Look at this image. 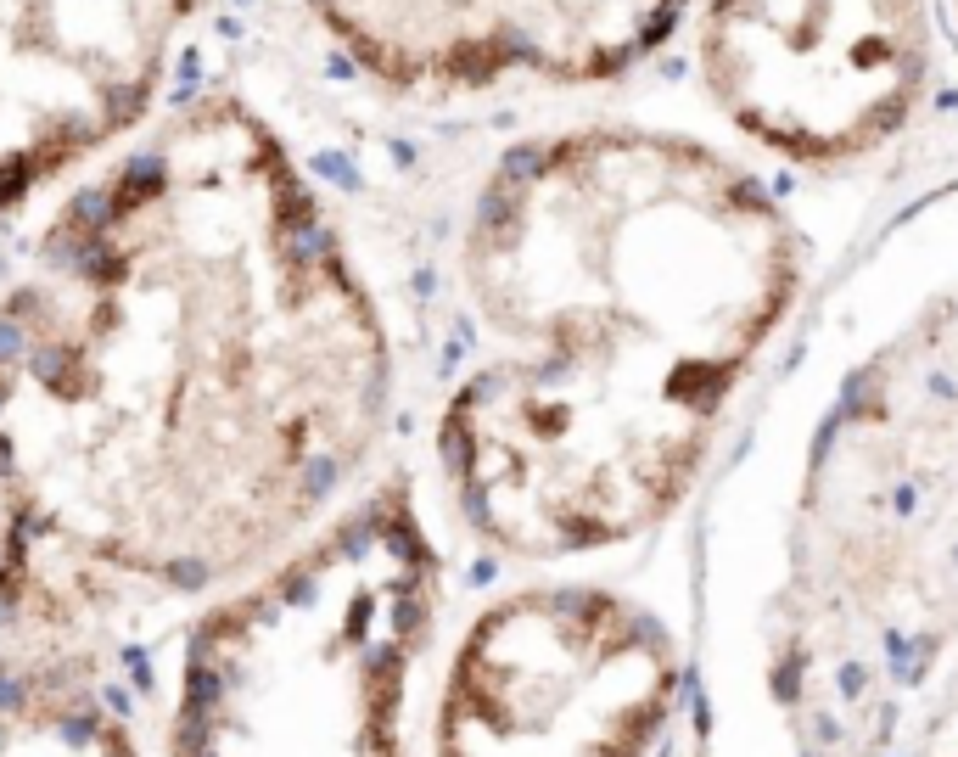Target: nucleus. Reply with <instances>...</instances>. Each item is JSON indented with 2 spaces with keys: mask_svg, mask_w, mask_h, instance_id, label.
<instances>
[{
  "mask_svg": "<svg viewBox=\"0 0 958 757\" xmlns=\"http://www.w3.org/2000/svg\"><path fill=\"white\" fill-rule=\"evenodd\" d=\"M740 662L774 757H958V298L841 399Z\"/></svg>",
  "mask_w": 958,
  "mask_h": 757,
  "instance_id": "nucleus-3",
  "label": "nucleus"
},
{
  "mask_svg": "<svg viewBox=\"0 0 958 757\" xmlns=\"http://www.w3.org/2000/svg\"><path fill=\"white\" fill-rule=\"evenodd\" d=\"M320 40L387 96L606 85L656 51L684 0H303Z\"/></svg>",
  "mask_w": 958,
  "mask_h": 757,
  "instance_id": "nucleus-8",
  "label": "nucleus"
},
{
  "mask_svg": "<svg viewBox=\"0 0 958 757\" xmlns=\"http://www.w3.org/2000/svg\"><path fill=\"white\" fill-rule=\"evenodd\" d=\"M449 556L409 472L174 634L163 757H415V696L443 634Z\"/></svg>",
  "mask_w": 958,
  "mask_h": 757,
  "instance_id": "nucleus-4",
  "label": "nucleus"
},
{
  "mask_svg": "<svg viewBox=\"0 0 958 757\" xmlns=\"http://www.w3.org/2000/svg\"><path fill=\"white\" fill-rule=\"evenodd\" d=\"M398 343L348 225L241 90L169 101L0 286V634L202 606L365 488Z\"/></svg>",
  "mask_w": 958,
  "mask_h": 757,
  "instance_id": "nucleus-1",
  "label": "nucleus"
},
{
  "mask_svg": "<svg viewBox=\"0 0 958 757\" xmlns=\"http://www.w3.org/2000/svg\"><path fill=\"white\" fill-rule=\"evenodd\" d=\"M684 657L645 600L538 578L460 623L437 668L432 757H656Z\"/></svg>",
  "mask_w": 958,
  "mask_h": 757,
  "instance_id": "nucleus-5",
  "label": "nucleus"
},
{
  "mask_svg": "<svg viewBox=\"0 0 958 757\" xmlns=\"http://www.w3.org/2000/svg\"><path fill=\"white\" fill-rule=\"evenodd\" d=\"M208 0H0V219L57 202L169 101Z\"/></svg>",
  "mask_w": 958,
  "mask_h": 757,
  "instance_id": "nucleus-7",
  "label": "nucleus"
},
{
  "mask_svg": "<svg viewBox=\"0 0 958 757\" xmlns=\"http://www.w3.org/2000/svg\"><path fill=\"white\" fill-rule=\"evenodd\" d=\"M0 757H146L101 640L0 634Z\"/></svg>",
  "mask_w": 958,
  "mask_h": 757,
  "instance_id": "nucleus-9",
  "label": "nucleus"
},
{
  "mask_svg": "<svg viewBox=\"0 0 958 757\" xmlns=\"http://www.w3.org/2000/svg\"><path fill=\"white\" fill-rule=\"evenodd\" d=\"M802 270L785 208L695 135L510 146L454 236L477 359L437 404L432 460L460 528L538 567L656 533Z\"/></svg>",
  "mask_w": 958,
  "mask_h": 757,
  "instance_id": "nucleus-2",
  "label": "nucleus"
},
{
  "mask_svg": "<svg viewBox=\"0 0 958 757\" xmlns=\"http://www.w3.org/2000/svg\"><path fill=\"white\" fill-rule=\"evenodd\" d=\"M925 0H706L701 79L734 129L796 163L891 141L925 96Z\"/></svg>",
  "mask_w": 958,
  "mask_h": 757,
  "instance_id": "nucleus-6",
  "label": "nucleus"
},
{
  "mask_svg": "<svg viewBox=\"0 0 958 757\" xmlns=\"http://www.w3.org/2000/svg\"><path fill=\"white\" fill-rule=\"evenodd\" d=\"M953 6H958V0H953Z\"/></svg>",
  "mask_w": 958,
  "mask_h": 757,
  "instance_id": "nucleus-10",
  "label": "nucleus"
}]
</instances>
